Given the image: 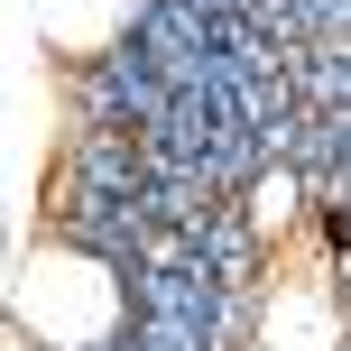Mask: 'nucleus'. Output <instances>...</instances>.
<instances>
[{
  "label": "nucleus",
  "instance_id": "f257e3e1",
  "mask_svg": "<svg viewBox=\"0 0 351 351\" xmlns=\"http://www.w3.org/2000/svg\"><path fill=\"white\" fill-rule=\"evenodd\" d=\"M10 324L28 333V351H93L121 324V278L84 250H37L28 278L10 287Z\"/></svg>",
  "mask_w": 351,
  "mask_h": 351
},
{
  "label": "nucleus",
  "instance_id": "f03ea898",
  "mask_svg": "<svg viewBox=\"0 0 351 351\" xmlns=\"http://www.w3.org/2000/svg\"><path fill=\"white\" fill-rule=\"evenodd\" d=\"M287 213H296V176H268L259 185V222H287Z\"/></svg>",
  "mask_w": 351,
  "mask_h": 351
},
{
  "label": "nucleus",
  "instance_id": "7ed1b4c3",
  "mask_svg": "<svg viewBox=\"0 0 351 351\" xmlns=\"http://www.w3.org/2000/svg\"><path fill=\"white\" fill-rule=\"evenodd\" d=\"M0 351H28V333H19V324H0Z\"/></svg>",
  "mask_w": 351,
  "mask_h": 351
},
{
  "label": "nucleus",
  "instance_id": "20e7f679",
  "mask_svg": "<svg viewBox=\"0 0 351 351\" xmlns=\"http://www.w3.org/2000/svg\"><path fill=\"white\" fill-rule=\"evenodd\" d=\"M268 351H278V342H268Z\"/></svg>",
  "mask_w": 351,
  "mask_h": 351
}]
</instances>
